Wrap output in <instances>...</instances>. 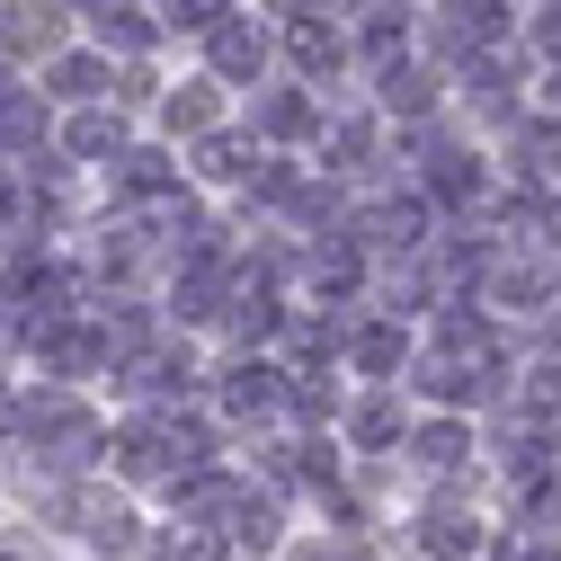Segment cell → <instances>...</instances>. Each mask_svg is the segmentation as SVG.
I'll return each mask as SVG.
<instances>
[{"mask_svg": "<svg viewBox=\"0 0 561 561\" xmlns=\"http://www.w3.org/2000/svg\"><path fill=\"white\" fill-rule=\"evenodd\" d=\"M455 45H490V36H500V0H455Z\"/></svg>", "mask_w": 561, "mask_h": 561, "instance_id": "cell-1", "label": "cell"}, {"mask_svg": "<svg viewBox=\"0 0 561 561\" xmlns=\"http://www.w3.org/2000/svg\"><path fill=\"white\" fill-rule=\"evenodd\" d=\"M224 72H259V36H250V27L224 36Z\"/></svg>", "mask_w": 561, "mask_h": 561, "instance_id": "cell-2", "label": "cell"}, {"mask_svg": "<svg viewBox=\"0 0 561 561\" xmlns=\"http://www.w3.org/2000/svg\"><path fill=\"white\" fill-rule=\"evenodd\" d=\"M54 81H62V90H72V99H81V90H99L107 72H99V62H62V72H54Z\"/></svg>", "mask_w": 561, "mask_h": 561, "instance_id": "cell-3", "label": "cell"}]
</instances>
